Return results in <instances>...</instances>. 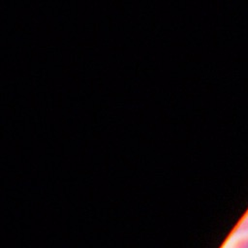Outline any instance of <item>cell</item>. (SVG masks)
<instances>
[{
	"instance_id": "6da1fadb",
	"label": "cell",
	"mask_w": 248,
	"mask_h": 248,
	"mask_svg": "<svg viewBox=\"0 0 248 248\" xmlns=\"http://www.w3.org/2000/svg\"><path fill=\"white\" fill-rule=\"evenodd\" d=\"M236 232L243 234V235L248 233V212L240 220V222L236 228Z\"/></svg>"
},
{
	"instance_id": "7a4b0ae2",
	"label": "cell",
	"mask_w": 248,
	"mask_h": 248,
	"mask_svg": "<svg viewBox=\"0 0 248 248\" xmlns=\"http://www.w3.org/2000/svg\"><path fill=\"white\" fill-rule=\"evenodd\" d=\"M232 248H248V234L237 238L232 245Z\"/></svg>"
}]
</instances>
